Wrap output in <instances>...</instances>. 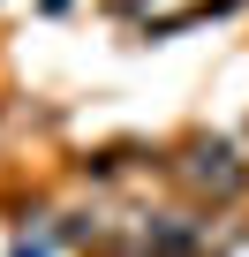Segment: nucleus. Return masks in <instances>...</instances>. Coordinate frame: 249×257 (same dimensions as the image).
<instances>
[{
	"label": "nucleus",
	"instance_id": "obj_1",
	"mask_svg": "<svg viewBox=\"0 0 249 257\" xmlns=\"http://www.w3.org/2000/svg\"><path fill=\"white\" fill-rule=\"evenodd\" d=\"M181 174L196 182V189H211V197H241V159H234V144H196L189 159H181Z\"/></svg>",
	"mask_w": 249,
	"mask_h": 257
},
{
	"label": "nucleus",
	"instance_id": "obj_2",
	"mask_svg": "<svg viewBox=\"0 0 249 257\" xmlns=\"http://www.w3.org/2000/svg\"><path fill=\"white\" fill-rule=\"evenodd\" d=\"M16 257H46V249H16Z\"/></svg>",
	"mask_w": 249,
	"mask_h": 257
}]
</instances>
